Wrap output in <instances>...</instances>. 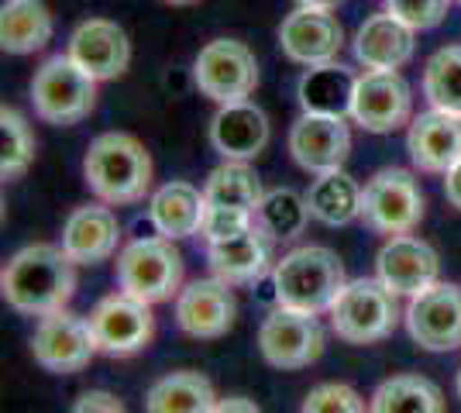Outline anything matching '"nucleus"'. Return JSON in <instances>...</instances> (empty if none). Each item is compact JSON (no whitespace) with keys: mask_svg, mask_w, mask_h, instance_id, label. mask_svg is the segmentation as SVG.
<instances>
[{"mask_svg":"<svg viewBox=\"0 0 461 413\" xmlns=\"http://www.w3.org/2000/svg\"><path fill=\"white\" fill-rule=\"evenodd\" d=\"M238 300L224 279H193L176 296V324L190 337H224L234 328Z\"/></svg>","mask_w":461,"mask_h":413,"instance_id":"obj_18","label":"nucleus"},{"mask_svg":"<svg viewBox=\"0 0 461 413\" xmlns=\"http://www.w3.org/2000/svg\"><path fill=\"white\" fill-rule=\"evenodd\" d=\"M427 214L420 179L410 169L385 166L362 186V220L379 235H413Z\"/></svg>","mask_w":461,"mask_h":413,"instance_id":"obj_6","label":"nucleus"},{"mask_svg":"<svg viewBox=\"0 0 461 413\" xmlns=\"http://www.w3.org/2000/svg\"><path fill=\"white\" fill-rule=\"evenodd\" d=\"M310 217L327 228H345L362 217V186L345 169H330L310 183L307 190Z\"/></svg>","mask_w":461,"mask_h":413,"instance_id":"obj_27","label":"nucleus"},{"mask_svg":"<svg viewBox=\"0 0 461 413\" xmlns=\"http://www.w3.org/2000/svg\"><path fill=\"white\" fill-rule=\"evenodd\" d=\"M423 97L430 107L461 114V45L438 49L423 66Z\"/></svg>","mask_w":461,"mask_h":413,"instance_id":"obj_32","label":"nucleus"},{"mask_svg":"<svg viewBox=\"0 0 461 413\" xmlns=\"http://www.w3.org/2000/svg\"><path fill=\"white\" fill-rule=\"evenodd\" d=\"M310 207L307 197H300L296 190L279 186V190H266L262 203L255 207V224L272 235L276 241H289V238H300L307 231Z\"/></svg>","mask_w":461,"mask_h":413,"instance_id":"obj_31","label":"nucleus"},{"mask_svg":"<svg viewBox=\"0 0 461 413\" xmlns=\"http://www.w3.org/2000/svg\"><path fill=\"white\" fill-rule=\"evenodd\" d=\"M86 320H90V331H94L96 352L117 355V358L149 348V341L155 337L152 303L124 293V290L104 296Z\"/></svg>","mask_w":461,"mask_h":413,"instance_id":"obj_11","label":"nucleus"},{"mask_svg":"<svg viewBox=\"0 0 461 413\" xmlns=\"http://www.w3.org/2000/svg\"><path fill=\"white\" fill-rule=\"evenodd\" d=\"M455 390H458V396H461V369H458V379H455Z\"/></svg>","mask_w":461,"mask_h":413,"instance_id":"obj_42","label":"nucleus"},{"mask_svg":"<svg viewBox=\"0 0 461 413\" xmlns=\"http://www.w3.org/2000/svg\"><path fill=\"white\" fill-rule=\"evenodd\" d=\"M52 11L45 0H4L0 4V49L11 56H32L52 41Z\"/></svg>","mask_w":461,"mask_h":413,"instance_id":"obj_25","label":"nucleus"},{"mask_svg":"<svg viewBox=\"0 0 461 413\" xmlns=\"http://www.w3.org/2000/svg\"><path fill=\"white\" fill-rule=\"evenodd\" d=\"M35 158V131L14 107H0V176L21 179Z\"/></svg>","mask_w":461,"mask_h":413,"instance_id":"obj_33","label":"nucleus"},{"mask_svg":"<svg viewBox=\"0 0 461 413\" xmlns=\"http://www.w3.org/2000/svg\"><path fill=\"white\" fill-rule=\"evenodd\" d=\"M203 197L213 207H241L251 211L262 203L266 190H262V179L251 169V162H238V158H224L217 169H211V176L203 183Z\"/></svg>","mask_w":461,"mask_h":413,"instance_id":"obj_30","label":"nucleus"},{"mask_svg":"<svg viewBox=\"0 0 461 413\" xmlns=\"http://www.w3.org/2000/svg\"><path fill=\"white\" fill-rule=\"evenodd\" d=\"M413 49L417 31L389 11L366 18L355 31V59L366 69H403L413 59Z\"/></svg>","mask_w":461,"mask_h":413,"instance_id":"obj_23","label":"nucleus"},{"mask_svg":"<svg viewBox=\"0 0 461 413\" xmlns=\"http://www.w3.org/2000/svg\"><path fill=\"white\" fill-rule=\"evenodd\" d=\"M375 279L396 296H417L441 279V258L417 235H393L375 256Z\"/></svg>","mask_w":461,"mask_h":413,"instance_id":"obj_17","label":"nucleus"},{"mask_svg":"<svg viewBox=\"0 0 461 413\" xmlns=\"http://www.w3.org/2000/svg\"><path fill=\"white\" fill-rule=\"evenodd\" d=\"M166 4H173V7H190V4H200V0H166Z\"/></svg>","mask_w":461,"mask_h":413,"instance_id":"obj_41","label":"nucleus"},{"mask_svg":"<svg viewBox=\"0 0 461 413\" xmlns=\"http://www.w3.org/2000/svg\"><path fill=\"white\" fill-rule=\"evenodd\" d=\"M66 56L77 62L79 69H86L96 83H104V79H117L128 73L131 41H128V31L117 21L86 18L73 28Z\"/></svg>","mask_w":461,"mask_h":413,"instance_id":"obj_15","label":"nucleus"},{"mask_svg":"<svg viewBox=\"0 0 461 413\" xmlns=\"http://www.w3.org/2000/svg\"><path fill=\"white\" fill-rule=\"evenodd\" d=\"M289 156L303 173H330L341 169L345 158L351 156V131L345 118L334 114H300L289 128Z\"/></svg>","mask_w":461,"mask_h":413,"instance_id":"obj_14","label":"nucleus"},{"mask_svg":"<svg viewBox=\"0 0 461 413\" xmlns=\"http://www.w3.org/2000/svg\"><path fill=\"white\" fill-rule=\"evenodd\" d=\"M213 413H262V410L251 403L249 396H224V400H217Z\"/></svg>","mask_w":461,"mask_h":413,"instance_id":"obj_39","label":"nucleus"},{"mask_svg":"<svg viewBox=\"0 0 461 413\" xmlns=\"http://www.w3.org/2000/svg\"><path fill=\"white\" fill-rule=\"evenodd\" d=\"M345 45V28L330 11H313V7H296L293 14L279 24V49L289 62L296 66H324L338 62Z\"/></svg>","mask_w":461,"mask_h":413,"instance_id":"obj_16","label":"nucleus"},{"mask_svg":"<svg viewBox=\"0 0 461 413\" xmlns=\"http://www.w3.org/2000/svg\"><path fill=\"white\" fill-rule=\"evenodd\" d=\"M62 252L77 265H100L117 256L121 245V220L111 211V203H86L77 207L62 224Z\"/></svg>","mask_w":461,"mask_h":413,"instance_id":"obj_19","label":"nucleus"},{"mask_svg":"<svg viewBox=\"0 0 461 413\" xmlns=\"http://www.w3.org/2000/svg\"><path fill=\"white\" fill-rule=\"evenodd\" d=\"M444 197H447L451 207H458L461 211V158L444 173Z\"/></svg>","mask_w":461,"mask_h":413,"instance_id":"obj_38","label":"nucleus"},{"mask_svg":"<svg viewBox=\"0 0 461 413\" xmlns=\"http://www.w3.org/2000/svg\"><path fill=\"white\" fill-rule=\"evenodd\" d=\"M300 7H313V11H334L341 0H296Z\"/></svg>","mask_w":461,"mask_h":413,"instance_id":"obj_40","label":"nucleus"},{"mask_svg":"<svg viewBox=\"0 0 461 413\" xmlns=\"http://www.w3.org/2000/svg\"><path fill=\"white\" fill-rule=\"evenodd\" d=\"M217 393L211 379L200 373H169L155 379L145 393V413H213Z\"/></svg>","mask_w":461,"mask_h":413,"instance_id":"obj_28","label":"nucleus"},{"mask_svg":"<svg viewBox=\"0 0 461 413\" xmlns=\"http://www.w3.org/2000/svg\"><path fill=\"white\" fill-rule=\"evenodd\" d=\"M272 245L276 238L266 235L258 224L241 231L238 238L228 241H213L207 245V262L217 279H224L230 286H245V283H258L266 273H272Z\"/></svg>","mask_w":461,"mask_h":413,"instance_id":"obj_22","label":"nucleus"},{"mask_svg":"<svg viewBox=\"0 0 461 413\" xmlns=\"http://www.w3.org/2000/svg\"><path fill=\"white\" fill-rule=\"evenodd\" d=\"M249 228H255V214H251V211H241V207H213V203H207L200 235L207 238V245H213V241L238 238L241 231H249Z\"/></svg>","mask_w":461,"mask_h":413,"instance_id":"obj_35","label":"nucleus"},{"mask_svg":"<svg viewBox=\"0 0 461 413\" xmlns=\"http://www.w3.org/2000/svg\"><path fill=\"white\" fill-rule=\"evenodd\" d=\"M406 331L423 352H458L461 348V286L458 283H434L423 293L410 296L406 307Z\"/></svg>","mask_w":461,"mask_h":413,"instance_id":"obj_12","label":"nucleus"},{"mask_svg":"<svg viewBox=\"0 0 461 413\" xmlns=\"http://www.w3.org/2000/svg\"><path fill=\"white\" fill-rule=\"evenodd\" d=\"M358 128L372 135H393L413 121V94L400 69H366L355 79L351 114Z\"/></svg>","mask_w":461,"mask_h":413,"instance_id":"obj_9","label":"nucleus"},{"mask_svg":"<svg viewBox=\"0 0 461 413\" xmlns=\"http://www.w3.org/2000/svg\"><path fill=\"white\" fill-rule=\"evenodd\" d=\"M193 83L213 103L249 100L258 86V59L245 41L213 39L193 59Z\"/></svg>","mask_w":461,"mask_h":413,"instance_id":"obj_8","label":"nucleus"},{"mask_svg":"<svg viewBox=\"0 0 461 413\" xmlns=\"http://www.w3.org/2000/svg\"><path fill=\"white\" fill-rule=\"evenodd\" d=\"M451 0H385V11L410 24L413 31H430L447 18Z\"/></svg>","mask_w":461,"mask_h":413,"instance_id":"obj_36","label":"nucleus"},{"mask_svg":"<svg viewBox=\"0 0 461 413\" xmlns=\"http://www.w3.org/2000/svg\"><path fill=\"white\" fill-rule=\"evenodd\" d=\"M368 413H444V393L427 375H393L372 393Z\"/></svg>","mask_w":461,"mask_h":413,"instance_id":"obj_29","label":"nucleus"},{"mask_svg":"<svg viewBox=\"0 0 461 413\" xmlns=\"http://www.w3.org/2000/svg\"><path fill=\"white\" fill-rule=\"evenodd\" d=\"M406 152L413 169L444 176L461 158V114H447L438 107L417 114L406 131Z\"/></svg>","mask_w":461,"mask_h":413,"instance_id":"obj_21","label":"nucleus"},{"mask_svg":"<svg viewBox=\"0 0 461 413\" xmlns=\"http://www.w3.org/2000/svg\"><path fill=\"white\" fill-rule=\"evenodd\" d=\"M152 156L149 148L128 131H104L90 141L86 158H83V176L94 190L96 200L124 207L138 203L152 190Z\"/></svg>","mask_w":461,"mask_h":413,"instance_id":"obj_2","label":"nucleus"},{"mask_svg":"<svg viewBox=\"0 0 461 413\" xmlns=\"http://www.w3.org/2000/svg\"><path fill=\"white\" fill-rule=\"evenodd\" d=\"M207 214V197L203 190H196L186 179L162 183L149 197V220L162 238H190L200 235Z\"/></svg>","mask_w":461,"mask_h":413,"instance_id":"obj_24","label":"nucleus"},{"mask_svg":"<svg viewBox=\"0 0 461 413\" xmlns=\"http://www.w3.org/2000/svg\"><path fill=\"white\" fill-rule=\"evenodd\" d=\"M0 293L7 307L28 317L66 310L69 296L77 293V262L62 252V245H28L7 258Z\"/></svg>","mask_w":461,"mask_h":413,"instance_id":"obj_1","label":"nucleus"},{"mask_svg":"<svg viewBox=\"0 0 461 413\" xmlns=\"http://www.w3.org/2000/svg\"><path fill=\"white\" fill-rule=\"evenodd\" d=\"M396 293L383 279H348V286L330 307V328L348 345H375L400 324Z\"/></svg>","mask_w":461,"mask_h":413,"instance_id":"obj_5","label":"nucleus"},{"mask_svg":"<svg viewBox=\"0 0 461 413\" xmlns=\"http://www.w3.org/2000/svg\"><path fill=\"white\" fill-rule=\"evenodd\" d=\"M269 283L279 307L330 314L334 300L348 286V275L338 252H330L324 245H300L283 258H276Z\"/></svg>","mask_w":461,"mask_h":413,"instance_id":"obj_3","label":"nucleus"},{"mask_svg":"<svg viewBox=\"0 0 461 413\" xmlns=\"http://www.w3.org/2000/svg\"><path fill=\"white\" fill-rule=\"evenodd\" d=\"M32 107L41 121L69 128L90 118L96 107V79L79 69L69 56H52L35 69L32 79Z\"/></svg>","mask_w":461,"mask_h":413,"instance_id":"obj_7","label":"nucleus"},{"mask_svg":"<svg viewBox=\"0 0 461 413\" xmlns=\"http://www.w3.org/2000/svg\"><path fill=\"white\" fill-rule=\"evenodd\" d=\"M117 286L145 303L173 300L183 290V256L173 238H135L117 252Z\"/></svg>","mask_w":461,"mask_h":413,"instance_id":"obj_4","label":"nucleus"},{"mask_svg":"<svg viewBox=\"0 0 461 413\" xmlns=\"http://www.w3.org/2000/svg\"><path fill=\"white\" fill-rule=\"evenodd\" d=\"M303 413H368V407L345 382H321L303 400Z\"/></svg>","mask_w":461,"mask_h":413,"instance_id":"obj_34","label":"nucleus"},{"mask_svg":"<svg viewBox=\"0 0 461 413\" xmlns=\"http://www.w3.org/2000/svg\"><path fill=\"white\" fill-rule=\"evenodd\" d=\"M458 4H461V0H458Z\"/></svg>","mask_w":461,"mask_h":413,"instance_id":"obj_43","label":"nucleus"},{"mask_svg":"<svg viewBox=\"0 0 461 413\" xmlns=\"http://www.w3.org/2000/svg\"><path fill=\"white\" fill-rule=\"evenodd\" d=\"M69 413H128V410H124V403L114 393H107V390H86V393L77 396V403H73Z\"/></svg>","mask_w":461,"mask_h":413,"instance_id":"obj_37","label":"nucleus"},{"mask_svg":"<svg viewBox=\"0 0 461 413\" xmlns=\"http://www.w3.org/2000/svg\"><path fill=\"white\" fill-rule=\"evenodd\" d=\"M269 118L258 103L238 100V103H221L211 118V145L221 158H238L251 162L266 152L269 145Z\"/></svg>","mask_w":461,"mask_h":413,"instance_id":"obj_20","label":"nucleus"},{"mask_svg":"<svg viewBox=\"0 0 461 413\" xmlns=\"http://www.w3.org/2000/svg\"><path fill=\"white\" fill-rule=\"evenodd\" d=\"M32 355L41 369L59 375L83 373L96 355V341L90 331V320L69 310H56V314L41 317L35 337H32Z\"/></svg>","mask_w":461,"mask_h":413,"instance_id":"obj_13","label":"nucleus"},{"mask_svg":"<svg viewBox=\"0 0 461 413\" xmlns=\"http://www.w3.org/2000/svg\"><path fill=\"white\" fill-rule=\"evenodd\" d=\"M258 352L272 369H307L324 355V328L310 310L276 307L258 328Z\"/></svg>","mask_w":461,"mask_h":413,"instance_id":"obj_10","label":"nucleus"},{"mask_svg":"<svg viewBox=\"0 0 461 413\" xmlns=\"http://www.w3.org/2000/svg\"><path fill=\"white\" fill-rule=\"evenodd\" d=\"M355 79L341 62H324V66H310L300 79V103L307 114H334L348 118L351 114V94H355Z\"/></svg>","mask_w":461,"mask_h":413,"instance_id":"obj_26","label":"nucleus"}]
</instances>
